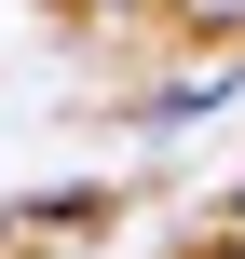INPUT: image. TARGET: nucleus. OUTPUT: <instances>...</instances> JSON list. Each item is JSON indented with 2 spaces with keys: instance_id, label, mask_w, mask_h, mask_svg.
<instances>
[{
  "instance_id": "nucleus-3",
  "label": "nucleus",
  "mask_w": 245,
  "mask_h": 259,
  "mask_svg": "<svg viewBox=\"0 0 245 259\" xmlns=\"http://www.w3.org/2000/svg\"><path fill=\"white\" fill-rule=\"evenodd\" d=\"M218 232H232V246H245V178H232V219H218Z\"/></svg>"
},
{
  "instance_id": "nucleus-2",
  "label": "nucleus",
  "mask_w": 245,
  "mask_h": 259,
  "mask_svg": "<svg viewBox=\"0 0 245 259\" xmlns=\"http://www.w3.org/2000/svg\"><path fill=\"white\" fill-rule=\"evenodd\" d=\"M164 14H191V27H218V41H245V0H164Z\"/></svg>"
},
{
  "instance_id": "nucleus-1",
  "label": "nucleus",
  "mask_w": 245,
  "mask_h": 259,
  "mask_svg": "<svg viewBox=\"0 0 245 259\" xmlns=\"http://www.w3.org/2000/svg\"><path fill=\"white\" fill-rule=\"evenodd\" d=\"M232 96H245V55H232V68H191V82H150V96H136V123L164 137V123H205V109H232Z\"/></svg>"
},
{
  "instance_id": "nucleus-5",
  "label": "nucleus",
  "mask_w": 245,
  "mask_h": 259,
  "mask_svg": "<svg viewBox=\"0 0 245 259\" xmlns=\"http://www.w3.org/2000/svg\"><path fill=\"white\" fill-rule=\"evenodd\" d=\"M205 259H245V246H232V232H218V246H205Z\"/></svg>"
},
{
  "instance_id": "nucleus-4",
  "label": "nucleus",
  "mask_w": 245,
  "mask_h": 259,
  "mask_svg": "<svg viewBox=\"0 0 245 259\" xmlns=\"http://www.w3.org/2000/svg\"><path fill=\"white\" fill-rule=\"evenodd\" d=\"M82 14H150V0H82Z\"/></svg>"
}]
</instances>
